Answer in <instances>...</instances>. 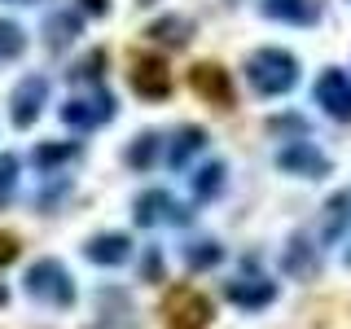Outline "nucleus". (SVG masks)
I'll list each match as a JSON object with an SVG mask.
<instances>
[{"label": "nucleus", "mask_w": 351, "mask_h": 329, "mask_svg": "<svg viewBox=\"0 0 351 329\" xmlns=\"http://www.w3.org/2000/svg\"><path fill=\"white\" fill-rule=\"evenodd\" d=\"M246 80L263 97H281V93H290V88L299 84V62H294V53H285V49H255L246 58Z\"/></svg>", "instance_id": "nucleus-1"}, {"label": "nucleus", "mask_w": 351, "mask_h": 329, "mask_svg": "<svg viewBox=\"0 0 351 329\" xmlns=\"http://www.w3.org/2000/svg\"><path fill=\"white\" fill-rule=\"evenodd\" d=\"M27 294L36 303H49V307H58V312H66V307L75 303V281L58 259H36L31 272H27Z\"/></svg>", "instance_id": "nucleus-2"}, {"label": "nucleus", "mask_w": 351, "mask_h": 329, "mask_svg": "<svg viewBox=\"0 0 351 329\" xmlns=\"http://www.w3.org/2000/svg\"><path fill=\"white\" fill-rule=\"evenodd\" d=\"M215 316L211 299L193 285H176V290L162 299V325L167 329H206Z\"/></svg>", "instance_id": "nucleus-3"}, {"label": "nucleus", "mask_w": 351, "mask_h": 329, "mask_svg": "<svg viewBox=\"0 0 351 329\" xmlns=\"http://www.w3.org/2000/svg\"><path fill=\"white\" fill-rule=\"evenodd\" d=\"M128 80H132V93L145 97V101H162V97L171 93V71H167V62L154 58V53H136V58H132Z\"/></svg>", "instance_id": "nucleus-4"}, {"label": "nucleus", "mask_w": 351, "mask_h": 329, "mask_svg": "<svg viewBox=\"0 0 351 329\" xmlns=\"http://www.w3.org/2000/svg\"><path fill=\"white\" fill-rule=\"evenodd\" d=\"M114 119V97L106 93V88H97L93 97H71V101L62 106V123L75 127V132H88V127H101Z\"/></svg>", "instance_id": "nucleus-5"}, {"label": "nucleus", "mask_w": 351, "mask_h": 329, "mask_svg": "<svg viewBox=\"0 0 351 329\" xmlns=\"http://www.w3.org/2000/svg\"><path fill=\"white\" fill-rule=\"evenodd\" d=\"M189 88L202 101H211L215 110H233V80H228V71L224 66H215V62H197L193 71H189Z\"/></svg>", "instance_id": "nucleus-6"}, {"label": "nucleus", "mask_w": 351, "mask_h": 329, "mask_svg": "<svg viewBox=\"0 0 351 329\" xmlns=\"http://www.w3.org/2000/svg\"><path fill=\"white\" fill-rule=\"evenodd\" d=\"M44 101H49V80L44 75H27L14 97H9V119H14V127H31L36 119L44 114Z\"/></svg>", "instance_id": "nucleus-7"}, {"label": "nucleus", "mask_w": 351, "mask_h": 329, "mask_svg": "<svg viewBox=\"0 0 351 329\" xmlns=\"http://www.w3.org/2000/svg\"><path fill=\"white\" fill-rule=\"evenodd\" d=\"M316 101H321V110L329 119L351 123V80H347V71H338V66L321 71V80H316Z\"/></svg>", "instance_id": "nucleus-8"}, {"label": "nucleus", "mask_w": 351, "mask_h": 329, "mask_svg": "<svg viewBox=\"0 0 351 329\" xmlns=\"http://www.w3.org/2000/svg\"><path fill=\"white\" fill-rule=\"evenodd\" d=\"M132 215H136L141 228H154V224H162V219H171V224H189V211H184L180 202H171V193H162V189L141 193Z\"/></svg>", "instance_id": "nucleus-9"}, {"label": "nucleus", "mask_w": 351, "mask_h": 329, "mask_svg": "<svg viewBox=\"0 0 351 329\" xmlns=\"http://www.w3.org/2000/svg\"><path fill=\"white\" fill-rule=\"evenodd\" d=\"M277 167L290 171V175H303V180H321L329 171V158L316 145H307V141H294V145H285L277 154Z\"/></svg>", "instance_id": "nucleus-10"}, {"label": "nucleus", "mask_w": 351, "mask_h": 329, "mask_svg": "<svg viewBox=\"0 0 351 329\" xmlns=\"http://www.w3.org/2000/svg\"><path fill=\"white\" fill-rule=\"evenodd\" d=\"M88 329H136V312L123 290H97V321Z\"/></svg>", "instance_id": "nucleus-11"}, {"label": "nucleus", "mask_w": 351, "mask_h": 329, "mask_svg": "<svg viewBox=\"0 0 351 329\" xmlns=\"http://www.w3.org/2000/svg\"><path fill=\"white\" fill-rule=\"evenodd\" d=\"M224 294H228V303L246 307V312H259V307H268L277 299V285L263 281V277H237V281L224 285Z\"/></svg>", "instance_id": "nucleus-12"}, {"label": "nucleus", "mask_w": 351, "mask_h": 329, "mask_svg": "<svg viewBox=\"0 0 351 329\" xmlns=\"http://www.w3.org/2000/svg\"><path fill=\"white\" fill-rule=\"evenodd\" d=\"M259 9L272 22H290V27H312V22H321V0H259Z\"/></svg>", "instance_id": "nucleus-13"}, {"label": "nucleus", "mask_w": 351, "mask_h": 329, "mask_svg": "<svg viewBox=\"0 0 351 329\" xmlns=\"http://www.w3.org/2000/svg\"><path fill=\"white\" fill-rule=\"evenodd\" d=\"M84 255H88V263L119 268V263H128V255H132V241L123 233H97V237L84 241Z\"/></svg>", "instance_id": "nucleus-14"}, {"label": "nucleus", "mask_w": 351, "mask_h": 329, "mask_svg": "<svg viewBox=\"0 0 351 329\" xmlns=\"http://www.w3.org/2000/svg\"><path fill=\"white\" fill-rule=\"evenodd\" d=\"M281 268L290 272L294 281H312L316 272H321V255H316V246L307 237H290V246H285V255H281Z\"/></svg>", "instance_id": "nucleus-15"}, {"label": "nucleus", "mask_w": 351, "mask_h": 329, "mask_svg": "<svg viewBox=\"0 0 351 329\" xmlns=\"http://www.w3.org/2000/svg\"><path fill=\"white\" fill-rule=\"evenodd\" d=\"M80 31H84L80 14H71V9H62V14H49V18H44V49H49V53L71 49V44L80 40Z\"/></svg>", "instance_id": "nucleus-16"}, {"label": "nucleus", "mask_w": 351, "mask_h": 329, "mask_svg": "<svg viewBox=\"0 0 351 329\" xmlns=\"http://www.w3.org/2000/svg\"><path fill=\"white\" fill-rule=\"evenodd\" d=\"M149 40H158V44H167V49H184V44L193 40V22L189 18H158V22H149V31H145Z\"/></svg>", "instance_id": "nucleus-17"}, {"label": "nucleus", "mask_w": 351, "mask_h": 329, "mask_svg": "<svg viewBox=\"0 0 351 329\" xmlns=\"http://www.w3.org/2000/svg\"><path fill=\"white\" fill-rule=\"evenodd\" d=\"M80 154H84V149L75 145V141H53V145H36L31 162H36L40 171H58V167H71Z\"/></svg>", "instance_id": "nucleus-18"}, {"label": "nucleus", "mask_w": 351, "mask_h": 329, "mask_svg": "<svg viewBox=\"0 0 351 329\" xmlns=\"http://www.w3.org/2000/svg\"><path fill=\"white\" fill-rule=\"evenodd\" d=\"M347 219H351V193H334V197L325 202L321 237H325V241H338V237H343V228H347Z\"/></svg>", "instance_id": "nucleus-19"}, {"label": "nucleus", "mask_w": 351, "mask_h": 329, "mask_svg": "<svg viewBox=\"0 0 351 329\" xmlns=\"http://www.w3.org/2000/svg\"><path fill=\"white\" fill-rule=\"evenodd\" d=\"M202 145H206V132H202V127H193V123H189V127H180V132L171 136V154H167V162H171V167H184V162H189Z\"/></svg>", "instance_id": "nucleus-20"}, {"label": "nucleus", "mask_w": 351, "mask_h": 329, "mask_svg": "<svg viewBox=\"0 0 351 329\" xmlns=\"http://www.w3.org/2000/svg\"><path fill=\"white\" fill-rule=\"evenodd\" d=\"M154 158H158V136H154V132H141V136H132V141H128L123 162H128L132 171H145V167H154Z\"/></svg>", "instance_id": "nucleus-21"}, {"label": "nucleus", "mask_w": 351, "mask_h": 329, "mask_svg": "<svg viewBox=\"0 0 351 329\" xmlns=\"http://www.w3.org/2000/svg\"><path fill=\"white\" fill-rule=\"evenodd\" d=\"M219 259H224V246H219V241H211V237H197V241H189V246H184V263H189L193 272L215 268Z\"/></svg>", "instance_id": "nucleus-22"}, {"label": "nucleus", "mask_w": 351, "mask_h": 329, "mask_svg": "<svg viewBox=\"0 0 351 329\" xmlns=\"http://www.w3.org/2000/svg\"><path fill=\"white\" fill-rule=\"evenodd\" d=\"M106 62H110L106 49H93V53H84V58L75 62L66 75H71L75 84H101V80H106Z\"/></svg>", "instance_id": "nucleus-23"}, {"label": "nucleus", "mask_w": 351, "mask_h": 329, "mask_svg": "<svg viewBox=\"0 0 351 329\" xmlns=\"http://www.w3.org/2000/svg\"><path fill=\"white\" fill-rule=\"evenodd\" d=\"M224 162H206L202 171L193 175V197H202V202H211V197L224 193Z\"/></svg>", "instance_id": "nucleus-24"}, {"label": "nucleus", "mask_w": 351, "mask_h": 329, "mask_svg": "<svg viewBox=\"0 0 351 329\" xmlns=\"http://www.w3.org/2000/svg\"><path fill=\"white\" fill-rule=\"evenodd\" d=\"M22 49H27V36H22V27H18V22H9V18H0V62L22 58Z\"/></svg>", "instance_id": "nucleus-25"}, {"label": "nucleus", "mask_w": 351, "mask_h": 329, "mask_svg": "<svg viewBox=\"0 0 351 329\" xmlns=\"http://www.w3.org/2000/svg\"><path fill=\"white\" fill-rule=\"evenodd\" d=\"M14 189H18V158L14 154H0V206L14 197Z\"/></svg>", "instance_id": "nucleus-26"}, {"label": "nucleus", "mask_w": 351, "mask_h": 329, "mask_svg": "<svg viewBox=\"0 0 351 329\" xmlns=\"http://www.w3.org/2000/svg\"><path fill=\"white\" fill-rule=\"evenodd\" d=\"M18 255H22L18 237H14V233H0V268H9V263H14Z\"/></svg>", "instance_id": "nucleus-27"}, {"label": "nucleus", "mask_w": 351, "mask_h": 329, "mask_svg": "<svg viewBox=\"0 0 351 329\" xmlns=\"http://www.w3.org/2000/svg\"><path fill=\"white\" fill-rule=\"evenodd\" d=\"M141 277H145V281H162V259H158V250H149V255H145V268H141Z\"/></svg>", "instance_id": "nucleus-28"}, {"label": "nucleus", "mask_w": 351, "mask_h": 329, "mask_svg": "<svg viewBox=\"0 0 351 329\" xmlns=\"http://www.w3.org/2000/svg\"><path fill=\"white\" fill-rule=\"evenodd\" d=\"M84 9H88V14H106L110 0H84Z\"/></svg>", "instance_id": "nucleus-29"}, {"label": "nucleus", "mask_w": 351, "mask_h": 329, "mask_svg": "<svg viewBox=\"0 0 351 329\" xmlns=\"http://www.w3.org/2000/svg\"><path fill=\"white\" fill-rule=\"evenodd\" d=\"M9 303V290H5V285H0V307H5Z\"/></svg>", "instance_id": "nucleus-30"}, {"label": "nucleus", "mask_w": 351, "mask_h": 329, "mask_svg": "<svg viewBox=\"0 0 351 329\" xmlns=\"http://www.w3.org/2000/svg\"><path fill=\"white\" fill-rule=\"evenodd\" d=\"M136 5H154V0H136Z\"/></svg>", "instance_id": "nucleus-31"}, {"label": "nucleus", "mask_w": 351, "mask_h": 329, "mask_svg": "<svg viewBox=\"0 0 351 329\" xmlns=\"http://www.w3.org/2000/svg\"><path fill=\"white\" fill-rule=\"evenodd\" d=\"M347 263H351V255H347Z\"/></svg>", "instance_id": "nucleus-32"}]
</instances>
